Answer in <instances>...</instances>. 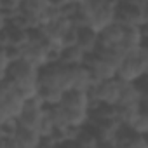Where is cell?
<instances>
[{
    "label": "cell",
    "instance_id": "d4e9b609",
    "mask_svg": "<svg viewBox=\"0 0 148 148\" xmlns=\"http://www.w3.org/2000/svg\"><path fill=\"white\" fill-rule=\"evenodd\" d=\"M77 4H84V2H87V0H75Z\"/></svg>",
    "mask_w": 148,
    "mask_h": 148
},
{
    "label": "cell",
    "instance_id": "9c48e42d",
    "mask_svg": "<svg viewBox=\"0 0 148 148\" xmlns=\"http://www.w3.org/2000/svg\"><path fill=\"white\" fill-rule=\"evenodd\" d=\"M23 59H26L28 63L35 64L37 68H44L45 64H49L45 45L40 44V42H33V40L28 45L23 47Z\"/></svg>",
    "mask_w": 148,
    "mask_h": 148
},
{
    "label": "cell",
    "instance_id": "44dd1931",
    "mask_svg": "<svg viewBox=\"0 0 148 148\" xmlns=\"http://www.w3.org/2000/svg\"><path fill=\"white\" fill-rule=\"evenodd\" d=\"M131 127L136 131V132H141V134H148V113L145 112H139L136 120L131 124Z\"/></svg>",
    "mask_w": 148,
    "mask_h": 148
},
{
    "label": "cell",
    "instance_id": "484cf974",
    "mask_svg": "<svg viewBox=\"0 0 148 148\" xmlns=\"http://www.w3.org/2000/svg\"><path fill=\"white\" fill-rule=\"evenodd\" d=\"M12 2H18V4H23V0H12Z\"/></svg>",
    "mask_w": 148,
    "mask_h": 148
},
{
    "label": "cell",
    "instance_id": "8fae6325",
    "mask_svg": "<svg viewBox=\"0 0 148 148\" xmlns=\"http://www.w3.org/2000/svg\"><path fill=\"white\" fill-rule=\"evenodd\" d=\"M77 45L82 51H86L87 54L89 52H96V49L99 47V32H96L92 26H82V28H79Z\"/></svg>",
    "mask_w": 148,
    "mask_h": 148
},
{
    "label": "cell",
    "instance_id": "8992f818",
    "mask_svg": "<svg viewBox=\"0 0 148 148\" xmlns=\"http://www.w3.org/2000/svg\"><path fill=\"white\" fill-rule=\"evenodd\" d=\"M117 7H119V0H108V2H105L103 5H99L92 14L91 26L96 32H101L108 25L115 23L117 21Z\"/></svg>",
    "mask_w": 148,
    "mask_h": 148
},
{
    "label": "cell",
    "instance_id": "6da1fadb",
    "mask_svg": "<svg viewBox=\"0 0 148 148\" xmlns=\"http://www.w3.org/2000/svg\"><path fill=\"white\" fill-rule=\"evenodd\" d=\"M38 75H40V68L28 63L23 58L14 61L9 66V70L2 73V77H9L11 80L16 82V86H23V87H38Z\"/></svg>",
    "mask_w": 148,
    "mask_h": 148
},
{
    "label": "cell",
    "instance_id": "9a60e30c",
    "mask_svg": "<svg viewBox=\"0 0 148 148\" xmlns=\"http://www.w3.org/2000/svg\"><path fill=\"white\" fill-rule=\"evenodd\" d=\"M38 96L42 98V101L47 106H51V105H61L63 96H64V89L52 87V86H38Z\"/></svg>",
    "mask_w": 148,
    "mask_h": 148
},
{
    "label": "cell",
    "instance_id": "ba28073f",
    "mask_svg": "<svg viewBox=\"0 0 148 148\" xmlns=\"http://www.w3.org/2000/svg\"><path fill=\"white\" fill-rule=\"evenodd\" d=\"M61 105L64 108H80V110H91L92 105V96L89 91H82V89H70L64 91L63 101Z\"/></svg>",
    "mask_w": 148,
    "mask_h": 148
},
{
    "label": "cell",
    "instance_id": "e0dca14e",
    "mask_svg": "<svg viewBox=\"0 0 148 148\" xmlns=\"http://www.w3.org/2000/svg\"><path fill=\"white\" fill-rule=\"evenodd\" d=\"M139 113V105H117V120L122 125H131Z\"/></svg>",
    "mask_w": 148,
    "mask_h": 148
},
{
    "label": "cell",
    "instance_id": "277c9868",
    "mask_svg": "<svg viewBox=\"0 0 148 148\" xmlns=\"http://www.w3.org/2000/svg\"><path fill=\"white\" fill-rule=\"evenodd\" d=\"M148 73H146L145 66L138 61V58L134 54L125 56L122 59V63L119 64V70H117V77L122 82H139Z\"/></svg>",
    "mask_w": 148,
    "mask_h": 148
},
{
    "label": "cell",
    "instance_id": "cb8c5ba5",
    "mask_svg": "<svg viewBox=\"0 0 148 148\" xmlns=\"http://www.w3.org/2000/svg\"><path fill=\"white\" fill-rule=\"evenodd\" d=\"M145 9H146V28H148V0H146V4H145Z\"/></svg>",
    "mask_w": 148,
    "mask_h": 148
},
{
    "label": "cell",
    "instance_id": "603a6c76",
    "mask_svg": "<svg viewBox=\"0 0 148 148\" xmlns=\"http://www.w3.org/2000/svg\"><path fill=\"white\" fill-rule=\"evenodd\" d=\"M119 2H129V4H146V0H119Z\"/></svg>",
    "mask_w": 148,
    "mask_h": 148
},
{
    "label": "cell",
    "instance_id": "2e32d148",
    "mask_svg": "<svg viewBox=\"0 0 148 148\" xmlns=\"http://www.w3.org/2000/svg\"><path fill=\"white\" fill-rule=\"evenodd\" d=\"M21 12H23L21 11V4L12 2V0H0V21H2V25L11 23Z\"/></svg>",
    "mask_w": 148,
    "mask_h": 148
},
{
    "label": "cell",
    "instance_id": "7402d4cb",
    "mask_svg": "<svg viewBox=\"0 0 148 148\" xmlns=\"http://www.w3.org/2000/svg\"><path fill=\"white\" fill-rule=\"evenodd\" d=\"M77 40H79V28H77V26H71V28L61 37V45H63V47L77 45Z\"/></svg>",
    "mask_w": 148,
    "mask_h": 148
},
{
    "label": "cell",
    "instance_id": "4fadbf2b",
    "mask_svg": "<svg viewBox=\"0 0 148 148\" xmlns=\"http://www.w3.org/2000/svg\"><path fill=\"white\" fill-rule=\"evenodd\" d=\"M86 54H87V52L82 51L79 45L63 47V51H61V58H59V63L64 64V66H79V64H84Z\"/></svg>",
    "mask_w": 148,
    "mask_h": 148
},
{
    "label": "cell",
    "instance_id": "4316f807",
    "mask_svg": "<svg viewBox=\"0 0 148 148\" xmlns=\"http://www.w3.org/2000/svg\"><path fill=\"white\" fill-rule=\"evenodd\" d=\"M146 139H148V134H146Z\"/></svg>",
    "mask_w": 148,
    "mask_h": 148
},
{
    "label": "cell",
    "instance_id": "d6986e66",
    "mask_svg": "<svg viewBox=\"0 0 148 148\" xmlns=\"http://www.w3.org/2000/svg\"><path fill=\"white\" fill-rule=\"evenodd\" d=\"M49 5V0H23V4H21V11L28 16H35L38 18L44 9Z\"/></svg>",
    "mask_w": 148,
    "mask_h": 148
},
{
    "label": "cell",
    "instance_id": "ffe728a7",
    "mask_svg": "<svg viewBox=\"0 0 148 148\" xmlns=\"http://www.w3.org/2000/svg\"><path fill=\"white\" fill-rule=\"evenodd\" d=\"M19 129L18 119H4L0 120V138H16Z\"/></svg>",
    "mask_w": 148,
    "mask_h": 148
},
{
    "label": "cell",
    "instance_id": "5bb4252c",
    "mask_svg": "<svg viewBox=\"0 0 148 148\" xmlns=\"http://www.w3.org/2000/svg\"><path fill=\"white\" fill-rule=\"evenodd\" d=\"M66 113V125L73 127H86L91 122V112L89 110H80V108H64Z\"/></svg>",
    "mask_w": 148,
    "mask_h": 148
},
{
    "label": "cell",
    "instance_id": "3957f363",
    "mask_svg": "<svg viewBox=\"0 0 148 148\" xmlns=\"http://www.w3.org/2000/svg\"><path fill=\"white\" fill-rule=\"evenodd\" d=\"M117 23L122 26H146V9L143 4L119 2L117 7Z\"/></svg>",
    "mask_w": 148,
    "mask_h": 148
},
{
    "label": "cell",
    "instance_id": "52a82bcc",
    "mask_svg": "<svg viewBox=\"0 0 148 148\" xmlns=\"http://www.w3.org/2000/svg\"><path fill=\"white\" fill-rule=\"evenodd\" d=\"M63 77H64V64L61 63H49L40 68L38 86H52L63 89Z\"/></svg>",
    "mask_w": 148,
    "mask_h": 148
},
{
    "label": "cell",
    "instance_id": "5b68a950",
    "mask_svg": "<svg viewBox=\"0 0 148 148\" xmlns=\"http://www.w3.org/2000/svg\"><path fill=\"white\" fill-rule=\"evenodd\" d=\"M30 42H32L30 30L19 28V26H12V25H2V28H0V47L14 45V47L23 49Z\"/></svg>",
    "mask_w": 148,
    "mask_h": 148
},
{
    "label": "cell",
    "instance_id": "30bf717a",
    "mask_svg": "<svg viewBox=\"0 0 148 148\" xmlns=\"http://www.w3.org/2000/svg\"><path fill=\"white\" fill-rule=\"evenodd\" d=\"M122 40H124V26L117 21L99 32V45L101 47H117L122 44Z\"/></svg>",
    "mask_w": 148,
    "mask_h": 148
},
{
    "label": "cell",
    "instance_id": "7c38bea8",
    "mask_svg": "<svg viewBox=\"0 0 148 148\" xmlns=\"http://www.w3.org/2000/svg\"><path fill=\"white\" fill-rule=\"evenodd\" d=\"M16 141H18L19 148H38L40 143H42V136L38 134L37 129L19 124V129H18V134H16Z\"/></svg>",
    "mask_w": 148,
    "mask_h": 148
},
{
    "label": "cell",
    "instance_id": "7a4b0ae2",
    "mask_svg": "<svg viewBox=\"0 0 148 148\" xmlns=\"http://www.w3.org/2000/svg\"><path fill=\"white\" fill-rule=\"evenodd\" d=\"M122 80L119 77L110 79V80H103L96 86L91 87V96L92 101H101V103H110V105H119L120 101V94H122Z\"/></svg>",
    "mask_w": 148,
    "mask_h": 148
},
{
    "label": "cell",
    "instance_id": "ac0fdd59",
    "mask_svg": "<svg viewBox=\"0 0 148 148\" xmlns=\"http://www.w3.org/2000/svg\"><path fill=\"white\" fill-rule=\"evenodd\" d=\"M75 146H80V148H98L99 146V138L96 136V132L86 125L80 129L77 139H75Z\"/></svg>",
    "mask_w": 148,
    "mask_h": 148
}]
</instances>
